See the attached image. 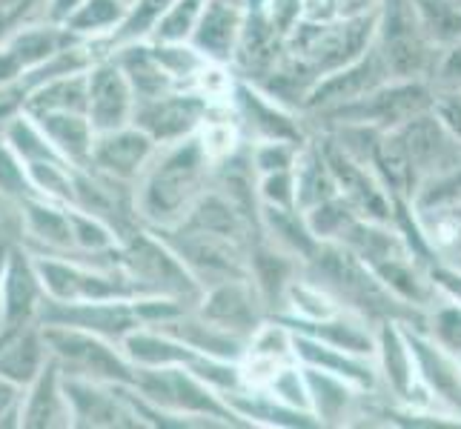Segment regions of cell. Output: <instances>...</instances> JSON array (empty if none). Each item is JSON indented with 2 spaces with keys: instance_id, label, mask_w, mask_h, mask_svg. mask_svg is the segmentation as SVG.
Returning a JSON list of instances; mask_svg holds the SVG:
<instances>
[{
  "instance_id": "cell-1",
  "label": "cell",
  "mask_w": 461,
  "mask_h": 429,
  "mask_svg": "<svg viewBox=\"0 0 461 429\" xmlns=\"http://www.w3.org/2000/svg\"><path fill=\"white\" fill-rule=\"evenodd\" d=\"M402 140V149L407 155V166L412 174L416 192L424 181H436L450 174L461 166V143L458 138L441 123L438 115L424 112L412 115L402 126H395Z\"/></svg>"
},
{
  "instance_id": "cell-2",
  "label": "cell",
  "mask_w": 461,
  "mask_h": 429,
  "mask_svg": "<svg viewBox=\"0 0 461 429\" xmlns=\"http://www.w3.org/2000/svg\"><path fill=\"white\" fill-rule=\"evenodd\" d=\"M381 58L387 63V72L395 77H416L427 67V35L412 0H390Z\"/></svg>"
},
{
  "instance_id": "cell-3",
  "label": "cell",
  "mask_w": 461,
  "mask_h": 429,
  "mask_svg": "<svg viewBox=\"0 0 461 429\" xmlns=\"http://www.w3.org/2000/svg\"><path fill=\"white\" fill-rule=\"evenodd\" d=\"M198 172H201V149L189 147L175 152L169 161L158 166L155 178L147 189V210L155 218H167L181 212V206L189 203L198 186Z\"/></svg>"
},
{
  "instance_id": "cell-4",
  "label": "cell",
  "mask_w": 461,
  "mask_h": 429,
  "mask_svg": "<svg viewBox=\"0 0 461 429\" xmlns=\"http://www.w3.org/2000/svg\"><path fill=\"white\" fill-rule=\"evenodd\" d=\"M86 109L92 132H113L121 130L130 118L132 92L130 81L115 67H101L86 81Z\"/></svg>"
},
{
  "instance_id": "cell-5",
  "label": "cell",
  "mask_w": 461,
  "mask_h": 429,
  "mask_svg": "<svg viewBox=\"0 0 461 429\" xmlns=\"http://www.w3.org/2000/svg\"><path fill=\"white\" fill-rule=\"evenodd\" d=\"M327 169L332 174V181L341 186L344 198L353 203L361 215H367L373 220H390V201L375 186L367 169H364L347 149L344 152L332 149L327 155Z\"/></svg>"
},
{
  "instance_id": "cell-6",
  "label": "cell",
  "mask_w": 461,
  "mask_h": 429,
  "mask_svg": "<svg viewBox=\"0 0 461 429\" xmlns=\"http://www.w3.org/2000/svg\"><path fill=\"white\" fill-rule=\"evenodd\" d=\"M404 338L410 344L412 358H416V367L421 370V378L444 401H450L456 409H461V372L453 363V355L444 353L441 346L421 341L419 335H410V332H404Z\"/></svg>"
},
{
  "instance_id": "cell-7",
  "label": "cell",
  "mask_w": 461,
  "mask_h": 429,
  "mask_svg": "<svg viewBox=\"0 0 461 429\" xmlns=\"http://www.w3.org/2000/svg\"><path fill=\"white\" fill-rule=\"evenodd\" d=\"M149 149H152V138L149 135L113 130V132H101V140L92 143V157L106 172L126 178V174H132V172L140 169V164L147 161Z\"/></svg>"
},
{
  "instance_id": "cell-8",
  "label": "cell",
  "mask_w": 461,
  "mask_h": 429,
  "mask_svg": "<svg viewBox=\"0 0 461 429\" xmlns=\"http://www.w3.org/2000/svg\"><path fill=\"white\" fill-rule=\"evenodd\" d=\"M387 75L390 72H387L384 58H381V52H375L370 60H358L353 69L332 75L324 86H318L315 101H321V103H330V101H336V103L358 101V98H364V94H370L373 89H378Z\"/></svg>"
},
{
  "instance_id": "cell-9",
  "label": "cell",
  "mask_w": 461,
  "mask_h": 429,
  "mask_svg": "<svg viewBox=\"0 0 461 429\" xmlns=\"http://www.w3.org/2000/svg\"><path fill=\"white\" fill-rule=\"evenodd\" d=\"M238 12L232 4H221L215 0L212 6H206L201 12V18L193 29L195 46L201 49V55L206 58H230L235 38H238Z\"/></svg>"
},
{
  "instance_id": "cell-10",
  "label": "cell",
  "mask_w": 461,
  "mask_h": 429,
  "mask_svg": "<svg viewBox=\"0 0 461 429\" xmlns=\"http://www.w3.org/2000/svg\"><path fill=\"white\" fill-rule=\"evenodd\" d=\"M38 121L41 132L52 143V149L75 157V161L92 155V123L86 118L77 112H46L38 115Z\"/></svg>"
},
{
  "instance_id": "cell-11",
  "label": "cell",
  "mask_w": 461,
  "mask_h": 429,
  "mask_svg": "<svg viewBox=\"0 0 461 429\" xmlns=\"http://www.w3.org/2000/svg\"><path fill=\"white\" fill-rule=\"evenodd\" d=\"M140 126L144 135L172 140L189 132V126L195 123V106L189 101H169V98H152L140 109Z\"/></svg>"
},
{
  "instance_id": "cell-12",
  "label": "cell",
  "mask_w": 461,
  "mask_h": 429,
  "mask_svg": "<svg viewBox=\"0 0 461 429\" xmlns=\"http://www.w3.org/2000/svg\"><path fill=\"white\" fill-rule=\"evenodd\" d=\"M295 353H301L310 367H318L324 372H332L339 378H349V380H358V384H370V370L358 367V361L349 358V353H341V349L321 344V341H312V338H298L295 341Z\"/></svg>"
},
{
  "instance_id": "cell-13",
  "label": "cell",
  "mask_w": 461,
  "mask_h": 429,
  "mask_svg": "<svg viewBox=\"0 0 461 429\" xmlns=\"http://www.w3.org/2000/svg\"><path fill=\"white\" fill-rule=\"evenodd\" d=\"M427 40L458 43L461 40V4L458 0H412Z\"/></svg>"
},
{
  "instance_id": "cell-14",
  "label": "cell",
  "mask_w": 461,
  "mask_h": 429,
  "mask_svg": "<svg viewBox=\"0 0 461 429\" xmlns=\"http://www.w3.org/2000/svg\"><path fill=\"white\" fill-rule=\"evenodd\" d=\"M381 358H384V370H387V378L395 387V392L410 395L416 358H412V353H410V344L404 338V332H399L390 324L384 326V332H381Z\"/></svg>"
},
{
  "instance_id": "cell-15",
  "label": "cell",
  "mask_w": 461,
  "mask_h": 429,
  "mask_svg": "<svg viewBox=\"0 0 461 429\" xmlns=\"http://www.w3.org/2000/svg\"><path fill=\"white\" fill-rule=\"evenodd\" d=\"M32 115H46V112H81L86 109V81L81 77H63L50 86H43L29 103Z\"/></svg>"
},
{
  "instance_id": "cell-16",
  "label": "cell",
  "mask_w": 461,
  "mask_h": 429,
  "mask_svg": "<svg viewBox=\"0 0 461 429\" xmlns=\"http://www.w3.org/2000/svg\"><path fill=\"white\" fill-rule=\"evenodd\" d=\"M307 378V392H310V404H315V412L321 418H339L347 401H349V392L344 387V378L324 372L318 367H310L304 372Z\"/></svg>"
},
{
  "instance_id": "cell-17",
  "label": "cell",
  "mask_w": 461,
  "mask_h": 429,
  "mask_svg": "<svg viewBox=\"0 0 461 429\" xmlns=\"http://www.w3.org/2000/svg\"><path fill=\"white\" fill-rule=\"evenodd\" d=\"M126 349H130V355L138 363H144L149 370L175 367V363L189 358L184 344H175V341L158 338V335H126Z\"/></svg>"
},
{
  "instance_id": "cell-18",
  "label": "cell",
  "mask_w": 461,
  "mask_h": 429,
  "mask_svg": "<svg viewBox=\"0 0 461 429\" xmlns=\"http://www.w3.org/2000/svg\"><path fill=\"white\" fill-rule=\"evenodd\" d=\"M201 0H175V4L161 14L155 23V35L161 43H184V38H193V29L201 18Z\"/></svg>"
},
{
  "instance_id": "cell-19",
  "label": "cell",
  "mask_w": 461,
  "mask_h": 429,
  "mask_svg": "<svg viewBox=\"0 0 461 429\" xmlns=\"http://www.w3.org/2000/svg\"><path fill=\"white\" fill-rule=\"evenodd\" d=\"M67 401L75 404V416L89 418V424H118V418H121L115 401L106 398V395H101V392H95L92 387L69 384Z\"/></svg>"
},
{
  "instance_id": "cell-20",
  "label": "cell",
  "mask_w": 461,
  "mask_h": 429,
  "mask_svg": "<svg viewBox=\"0 0 461 429\" xmlns=\"http://www.w3.org/2000/svg\"><path fill=\"white\" fill-rule=\"evenodd\" d=\"M206 315H210L212 324H218L221 329H238L249 321V304L238 286H224V290H218L212 295Z\"/></svg>"
},
{
  "instance_id": "cell-21",
  "label": "cell",
  "mask_w": 461,
  "mask_h": 429,
  "mask_svg": "<svg viewBox=\"0 0 461 429\" xmlns=\"http://www.w3.org/2000/svg\"><path fill=\"white\" fill-rule=\"evenodd\" d=\"M123 9L126 6L121 0H84L67 21L75 31H98L118 23L123 18Z\"/></svg>"
},
{
  "instance_id": "cell-22",
  "label": "cell",
  "mask_w": 461,
  "mask_h": 429,
  "mask_svg": "<svg viewBox=\"0 0 461 429\" xmlns=\"http://www.w3.org/2000/svg\"><path fill=\"white\" fill-rule=\"evenodd\" d=\"M29 229L52 246L72 244V220L50 206H29Z\"/></svg>"
},
{
  "instance_id": "cell-23",
  "label": "cell",
  "mask_w": 461,
  "mask_h": 429,
  "mask_svg": "<svg viewBox=\"0 0 461 429\" xmlns=\"http://www.w3.org/2000/svg\"><path fill=\"white\" fill-rule=\"evenodd\" d=\"M9 143H12V149L18 152L21 157H26V164L32 161H58L55 152H52V143L46 140V135L41 132V126L35 130L32 123L26 121H14L9 126Z\"/></svg>"
},
{
  "instance_id": "cell-24",
  "label": "cell",
  "mask_w": 461,
  "mask_h": 429,
  "mask_svg": "<svg viewBox=\"0 0 461 429\" xmlns=\"http://www.w3.org/2000/svg\"><path fill=\"white\" fill-rule=\"evenodd\" d=\"M32 273L23 266L21 258H14L12 266L6 269V281H4V307L6 317H21L32 307Z\"/></svg>"
},
{
  "instance_id": "cell-25",
  "label": "cell",
  "mask_w": 461,
  "mask_h": 429,
  "mask_svg": "<svg viewBox=\"0 0 461 429\" xmlns=\"http://www.w3.org/2000/svg\"><path fill=\"white\" fill-rule=\"evenodd\" d=\"M38 363H41L38 344L21 335L18 341L6 346L4 355H0V375H12L14 380H29L35 375Z\"/></svg>"
},
{
  "instance_id": "cell-26",
  "label": "cell",
  "mask_w": 461,
  "mask_h": 429,
  "mask_svg": "<svg viewBox=\"0 0 461 429\" xmlns=\"http://www.w3.org/2000/svg\"><path fill=\"white\" fill-rule=\"evenodd\" d=\"M269 389H273V398L281 407L290 409H310V392H307V378L298 375V370H278L269 378Z\"/></svg>"
},
{
  "instance_id": "cell-27",
  "label": "cell",
  "mask_w": 461,
  "mask_h": 429,
  "mask_svg": "<svg viewBox=\"0 0 461 429\" xmlns=\"http://www.w3.org/2000/svg\"><path fill=\"white\" fill-rule=\"evenodd\" d=\"M172 4H175V0H135V12L123 21L121 38L123 40H132L138 35H144V31L155 29V23L161 21V14Z\"/></svg>"
},
{
  "instance_id": "cell-28",
  "label": "cell",
  "mask_w": 461,
  "mask_h": 429,
  "mask_svg": "<svg viewBox=\"0 0 461 429\" xmlns=\"http://www.w3.org/2000/svg\"><path fill=\"white\" fill-rule=\"evenodd\" d=\"M433 335L444 353L453 358L461 355V304L458 307H444L433 317Z\"/></svg>"
},
{
  "instance_id": "cell-29",
  "label": "cell",
  "mask_w": 461,
  "mask_h": 429,
  "mask_svg": "<svg viewBox=\"0 0 461 429\" xmlns=\"http://www.w3.org/2000/svg\"><path fill=\"white\" fill-rule=\"evenodd\" d=\"M290 353V338L284 335L281 329L276 326H269L264 332H258V338H256V349H252V355L256 358H264V361H273L278 363L284 355Z\"/></svg>"
},
{
  "instance_id": "cell-30",
  "label": "cell",
  "mask_w": 461,
  "mask_h": 429,
  "mask_svg": "<svg viewBox=\"0 0 461 429\" xmlns=\"http://www.w3.org/2000/svg\"><path fill=\"white\" fill-rule=\"evenodd\" d=\"M433 109H436V115L441 118V123L447 126V130L458 138L461 143V86L450 89V92H444L438 94V98L433 101Z\"/></svg>"
},
{
  "instance_id": "cell-31",
  "label": "cell",
  "mask_w": 461,
  "mask_h": 429,
  "mask_svg": "<svg viewBox=\"0 0 461 429\" xmlns=\"http://www.w3.org/2000/svg\"><path fill=\"white\" fill-rule=\"evenodd\" d=\"M264 195H267L269 201H273L276 206H287V203H293V201H295V189H293V183H290V174H284V169L276 172V174H269L267 183H264Z\"/></svg>"
},
{
  "instance_id": "cell-32",
  "label": "cell",
  "mask_w": 461,
  "mask_h": 429,
  "mask_svg": "<svg viewBox=\"0 0 461 429\" xmlns=\"http://www.w3.org/2000/svg\"><path fill=\"white\" fill-rule=\"evenodd\" d=\"M430 278H433V283L438 286V290H444L453 300H458V304H461V273L447 269V266H436Z\"/></svg>"
},
{
  "instance_id": "cell-33",
  "label": "cell",
  "mask_w": 461,
  "mask_h": 429,
  "mask_svg": "<svg viewBox=\"0 0 461 429\" xmlns=\"http://www.w3.org/2000/svg\"><path fill=\"white\" fill-rule=\"evenodd\" d=\"M23 183V172L6 152H0V192H18L14 186Z\"/></svg>"
},
{
  "instance_id": "cell-34",
  "label": "cell",
  "mask_w": 461,
  "mask_h": 429,
  "mask_svg": "<svg viewBox=\"0 0 461 429\" xmlns=\"http://www.w3.org/2000/svg\"><path fill=\"white\" fill-rule=\"evenodd\" d=\"M81 4H84V0H52V14H55V18H69V14Z\"/></svg>"
},
{
  "instance_id": "cell-35",
  "label": "cell",
  "mask_w": 461,
  "mask_h": 429,
  "mask_svg": "<svg viewBox=\"0 0 461 429\" xmlns=\"http://www.w3.org/2000/svg\"><path fill=\"white\" fill-rule=\"evenodd\" d=\"M339 4H341V9L347 6L349 12H353V9H361V6H367V0H339Z\"/></svg>"
},
{
  "instance_id": "cell-36",
  "label": "cell",
  "mask_w": 461,
  "mask_h": 429,
  "mask_svg": "<svg viewBox=\"0 0 461 429\" xmlns=\"http://www.w3.org/2000/svg\"><path fill=\"white\" fill-rule=\"evenodd\" d=\"M249 6H252V9H261V6H264V0H249Z\"/></svg>"
},
{
  "instance_id": "cell-37",
  "label": "cell",
  "mask_w": 461,
  "mask_h": 429,
  "mask_svg": "<svg viewBox=\"0 0 461 429\" xmlns=\"http://www.w3.org/2000/svg\"><path fill=\"white\" fill-rule=\"evenodd\" d=\"M121 4H123V6H130V4H135V0H121Z\"/></svg>"
},
{
  "instance_id": "cell-38",
  "label": "cell",
  "mask_w": 461,
  "mask_h": 429,
  "mask_svg": "<svg viewBox=\"0 0 461 429\" xmlns=\"http://www.w3.org/2000/svg\"><path fill=\"white\" fill-rule=\"evenodd\" d=\"M4 23H6V21H4V18H0V31H4Z\"/></svg>"
},
{
  "instance_id": "cell-39",
  "label": "cell",
  "mask_w": 461,
  "mask_h": 429,
  "mask_svg": "<svg viewBox=\"0 0 461 429\" xmlns=\"http://www.w3.org/2000/svg\"><path fill=\"white\" fill-rule=\"evenodd\" d=\"M221 4H235V0H221Z\"/></svg>"
},
{
  "instance_id": "cell-40",
  "label": "cell",
  "mask_w": 461,
  "mask_h": 429,
  "mask_svg": "<svg viewBox=\"0 0 461 429\" xmlns=\"http://www.w3.org/2000/svg\"><path fill=\"white\" fill-rule=\"evenodd\" d=\"M458 4H461V0H458Z\"/></svg>"
},
{
  "instance_id": "cell-41",
  "label": "cell",
  "mask_w": 461,
  "mask_h": 429,
  "mask_svg": "<svg viewBox=\"0 0 461 429\" xmlns=\"http://www.w3.org/2000/svg\"><path fill=\"white\" fill-rule=\"evenodd\" d=\"M458 358H461V355H458Z\"/></svg>"
}]
</instances>
